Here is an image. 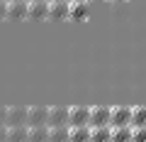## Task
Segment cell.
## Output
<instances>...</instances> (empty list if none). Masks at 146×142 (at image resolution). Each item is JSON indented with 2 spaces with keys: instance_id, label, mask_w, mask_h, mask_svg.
Wrapping results in <instances>:
<instances>
[{
  "instance_id": "cell-25",
  "label": "cell",
  "mask_w": 146,
  "mask_h": 142,
  "mask_svg": "<svg viewBox=\"0 0 146 142\" xmlns=\"http://www.w3.org/2000/svg\"><path fill=\"white\" fill-rule=\"evenodd\" d=\"M7 3H17V0H7Z\"/></svg>"
},
{
  "instance_id": "cell-5",
  "label": "cell",
  "mask_w": 146,
  "mask_h": 142,
  "mask_svg": "<svg viewBox=\"0 0 146 142\" xmlns=\"http://www.w3.org/2000/svg\"><path fill=\"white\" fill-rule=\"evenodd\" d=\"M66 125H68V108L66 105H51L46 127H66Z\"/></svg>"
},
{
  "instance_id": "cell-10",
  "label": "cell",
  "mask_w": 146,
  "mask_h": 142,
  "mask_svg": "<svg viewBox=\"0 0 146 142\" xmlns=\"http://www.w3.org/2000/svg\"><path fill=\"white\" fill-rule=\"evenodd\" d=\"M129 127H131V130H136V127H146V105H134V108H131Z\"/></svg>"
},
{
  "instance_id": "cell-4",
  "label": "cell",
  "mask_w": 146,
  "mask_h": 142,
  "mask_svg": "<svg viewBox=\"0 0 146 142\" xmlns=\"http://www.w3.org/2000/svg\"><path fill=\"white\" fill-rule=\"evenodd\" d=\"M88 127H90V130H95V127H110V108H105V105H95V108H90Z\"/></svg>"
},
{
  "instance_id": "cell-14",
  "label": "cell",
  "mask_w": 146,
  "mask_h": 142,
  "mask_svg": "<svg viewBox=\"0 0 146 142\" xmlns=\"http://www.w3.org/2000/svg\"><path fill=\"white\" fill-rule=\"evenodd\" d=\"M27 142H49V127H29Z\"/></svg>"
},
{
  "instance_id": "cell-15",
  "label": "cell",
  "mask_w": 146,
  "mask_h": 142,
  "mask_svg": "<svg viewBox=\"0 0 146 142\" xmlns=\"http://www.w3.org/2000/svg\"><path fill=\"white\" fill-rule=\"evenodd\" d=\"M112 137V127H95L90 130V142H110Z\"/></svg>"
},
{
  "instance_id": "cell-7",
  "label": "cell",
  "mask_w": 146,
  "mask_h": 142,
  "mask_svg": "<svg viewBox=\"0 0 146 142\" xmlns=\"http://www.w3.org/2000/svg\"><path fill=\"white\" fill-rule=\"evenodd\" d=\"M27 17L29 20H49V3L46 0L27 3Z\"/></svg>"
},
{
  "instance_id": "cell-22",
  "label": "cell",
  "mask_w": 146,
  "mask_h": 142,
  "mask_svg": "<svg viewBox=\"0 0 146 142\" xmlns=\"http://www.w3.org/2000/svg\"><path fill=\"white\" fill-rule=\"evenodd\" d=\"M68 3H90V0H68Z\"/></svg>"
},
{
  "instance_id": "cell-8",
  "label": "cell",
  "mask_w": 146,
  "mask_h": 142,
  "mask_svg": "<svg viewBox=\"0 0 146 142\" xmlns=\"http://www.w3.org/2000/svg\"><path fill=\"white\" fill-rule=\"evenodd\" d=\"M5 17H7V20H25V17H27V0H17V3H7Z\"/></svg>"
},
{
  "instance_id": "cell-19",
  "label": "cell",
  "mask_w": 146,
  "mask_h": 142,
  "mask_svg": "<svg viewBox=\"0 0 146 142\" xmlns=\"http://www.w3.org/2000/svg\"><path fill=\"white\" fill-rule=\"evenodd\" d=\"M7 125V108L5 105H0V127Z\"/></svg>"
},
{
  "instance_id": "cell-6",
  "label": "cell",
  "mask_w": 146,
  "mask_h": 142,
  "mask_svg": "<svg viewBox=\"0 0 146 142\" xmlns=\"http://www.w3.org/2000/svg\"><path fill=\"white\" fill-rule=\"evenodd\" d=\"M25 125H27V108L10 105L7 108V127H25Z\"/></svg>"
},
{
  "instance_id": "cell-3",
  "label": "cell",
  "mask_w": 146,
  "mask_h": 142,
  "mask_svg": "<svg viewBox=\"0 0 146 142\" xmlns=\"http://www.w3.org/2000/svg\"><path fill=\"white\" fill-rule=\"evenodd\" d=\"M88 120H90V108H85V105L68 108V127H85Z\"/></svg>"
},
{
  "instance_id": "cell-1",
  "label": "cell",
  "mask_w": 146,
  "mask_h": 142,
  "mask_svg": "<svg viewBox=\"0 0 146 142\" xmlns=\"http://www.w3.org/2000/svg\"><path fill=\"white\" fill-rule=\"evenodd\" d=\"M131 120V108L129 105H115L110 108V127L117 130V127H129Z\"/></svg>"
},
{
  "instance_id": "cell-23",
  "label": "cell",
  "mask_w": 146,
  "mask_h": 142,
  "mask_svg": "<svg viewBox=\"0 0 146 142\" xmlns=\"http://www.w3.org/2000/svg\"><path fill=\"white\" fill-rule=\"evenodd\" d=\"M49 3H68V0H49Z\"/></svg>"
},
{
  "instance_id": "cell-9",
  "label": "cell",
  "mask_w": 146,
  "mask_h": 142,
  "mask_svg": "<svg viewBox=\"0 0 146 142\" xmlns=\"http://www.w3.org/2000/svg\"><path fill=\"white\" fill-rule=\"evenodd\" d=\"M90 3H68V20H88Z\"/></svg>"
},
{
  "instance_id": "cell-13",
  "label": "cell",
  "mask_w": 146,
  "mask_h": 142,
  "mask_svg": "<svg viewBox=\"0 0 146 142\" xmlns=\"http://www.w3.org/2000/svg\"><path fill=\"white\" fill-rule=\"evenodd\" d=\"M29 127H7V142H27Z\"/></svg>"
},
{
  "instance_id": "cell-20",
  "label": "cell",
  "mask_w": 146,
  "mask_h": 142,
  "mask_svg": "<svg viewBox=\"0 0 146 142\" xmlns=\"http://www.w3.org/2000/svg\"><path fill=\"white\" fill-rule=\"evenodd\" d=\"M5 10H7V0H0V20H5Z\"/></svg>"
},
{
  "instance_id": "cell-18",
  "label": "cell",
  "mask_w": 146,
  "mask_h": 142,
  "mask_svg": "<svg viewBox=\"0 0 146 142\" xmlns=\"http://www.w3.org/2000/svg\"><path fill=\"white\" fill-rule=\"evenodd\" d=\"M131 142H146V127H136V130H131Z\"/></svg>"
},
{
  "instance_id": "cell-21",
  "label": "cell",
  "mask_w": 146,
  "mask_h": 142,
  "mask_svg": "<svg viewBox=\"0 0 146 142\" xmlns=\"http://www.w3.org/2000/svg\"><path fill=\"white\" fill-rule=\"evenodd\" d=\"M0 142H7V125L0 127Z\"/></svg>"
},
{
  "instance_id": "cell-24",
  "label": "cell",
  "mask_w": 146,
  "mask_h": 142,
  "mask_svg": "<svg viewBox=\"0 0 146 142\" xmlns=\"http://www.w3.org/2000/svg\"><path fill=\"white\" fill-rule=\"evenodd\" d=\"M27 3H39V0H27ZM46 3H49V0H46Z\"/></svg>"
},
{
  "instance_id": "cell-11",
  "label": "cell",
  "mask_w": 146,
  "mask_h": 142,
  "mask_svg": "<svg viewBox=\"0 0 146 142\" xmlns=\"http://www.w3.org/2000/svg\"><path fill=\"white\" fill-rule=\"evenodd\" d=\"M49 20H68V3H49Z\"/></svg>"
},
{
  "instance_id": "cell-17",
  "label": "cell",
  "mask_w": 146,
  "mask_h": 142,
  "mask_svg": "<svg viewBox=\"0 0 146 142\" xmlns=\"http://www.w3.org/2000/svg\"><path fill=\"white\" fill-rule=\"evenodd\" d=\"M110 142H131V127H117V130H112Z\"/></svg>"
},
{
  "instance_id": "cell-2",
  "label": "cell",
  "mask_w": 146,
  "mask_h": 142,
  "mask_svg": "<svg viewBox=\"0 0 146 142\" xmlns=\"http://www.w3.org/2000/svg\"><path fill=\"white\" fill-rule=\"evenodd\" d=\"M49 122V108L46 105H32L27 108V127H44Z\"/></svg>"
},
{
  "instance_id": "cell-16",
  "label": "cell",
  "mask_w": 146,
  "mask_h": 142,
  "mask_svg": "<svg viewBox=\"0 0 146 142\" xmlns=\"http://www.w3.org/2000/svg\"><path fill=\"white\" fill-rule=\"evenodd\" d=\"M49 142H68V125L66 127H49Z\"/></svg>"
},
{
  "instance_id": "cell-12",
  "label": "cell",
  "mask_w": 146,
  "mask_h": 142,
  "mask_svg": "<svg viewBox=\"0 0 146 142\" xmlns=\"http://www.w3.org/2000/svg\"><path fill=\"white\" fill-rule=\"evenodd\" d=\"M68 142H90V127H68Z\"/></svg>"
}]
</instances>
